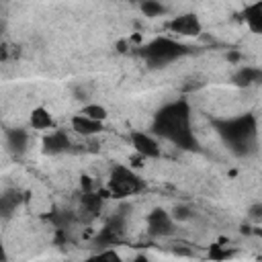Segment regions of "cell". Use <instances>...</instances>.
Here are the masks:
<instances>
[{
  "instance_id": "9a60e30c",
  "label": "cell",
  "mask_w": 262,
  "mask_h": 262,
  "mask_svg": "<svg viewBox=\"0 0 262 262\" xmlns=\"http://www.w3.org/2000/svg\"><path fill=\"white\" fill-rule=\"evenodd\" d=\"M102 207V196L98 192H86L82 194V211L88 213V217H96Z\"/></svg>"
},
{
  "instance_id": "44dd1931",
  "label": "cell",
  "mask_w": 262,
  "mask_h": 262,
  "mask_svg": "<svg viewBox=\"0 0 262 262\" xmlns=\"http://www.w3.org/2000/svg\"><path fill=\"white\" fill-rule=\"evenodd\" d=\"M6 258V254H4V248H2V242H0V260H4Z\"/></svg>"
},
{
  "instance_id": "d6986e66",
  "label": "cell",
  "mask_w": 262,
  "mask_h": 262,
  "mask_svg": "<svg viewBox=\"0 0 262 262\" xmlns=\"http://www.w3.org/2000/svg\"><path fill=\"white\" fill-rule=\"evenodd\" d=\"M170 215H172L174 221H178V219H188V217H190V211H188L186 207H176L174 213H170Z\"/></svg>"
},
{
  "instance_id": "5bb4252c",
  "label": "cell",
  "mask_w": 262,
  "mask_h": 262,
  "mask_svg": "<svg viewBox=\"0 0 262 262\" xmlns=\"http://www.w3.org/2000/svg\"><path fill=\"white\" fill-rule=\"evenodd\" d=\"M6 139H8V147L12 151L23 154L27 149V143H29V133L25 129H12V131H8Z\"/></svg>"
},
{
  "instance_id": "8fae6325",
  "label": "cell",
  "mask_w": 262,
  "mask_h": 262,
  "mask_svg": "<svg viewBox=\"0 0 262 262\" xmlns=\"http://www.w3.org/2000/svg\"><path fill=\"white\" fill-rule=\"evenodd\" d=\"M29 125L35 129V131H51L55 129V119L51 115L49 108L45 106H35L29 115Z\"/></svg>"
},
{
  "instance_id": "e0dca14e",
  "label": "cell",
  "mask_w": 262,
  "mask_h": 262,
  "mask_svg": "<svg viewBox=\"0 0 262 262\" xmlns=\"http://www.w3.org/2000/svg\"><path fill=\"white\" fill-rule=\"evenodd\" d=\"M258 80H260V70H256V68H242L233 76V82L239 84V86H246V84H252V82H258Z\"/></svg>"
},
{
  "instance_id": "2e32d148",
  "label": "cell",
  "mask_w": 262,
  "mask_h": 262,
  "mask_svg": "<svg viewBox=\"0 0 262 262\" xmlns=\"http://www.w3.org/2000/svg\"><path fill=\"white\" fill-rule=\"evenodd\" d=\"M80 113L86 115V117H90V119H94V121H100V123H104V121L108 119L106 108H104L102 104H98V102H88V104H84V106L80 108Z\"/></svg>"
},
{
  "instance_id": "4fadbf2b",
  "label": "cell",
  "mask_w": 262,
  "mask_h": 262,
  "mask_svg": "<svg viewBox=\"0 0 262 262\" xmlns=\"http://www.w3.org/2000/svg\"><path fill=\"white\" fill-rule=\"evenodd\" d=\"M18 203H20V194H18L16 190H6V192H2V194H0V217H2V219L12 217V213H14L16 207H18Z\"/></svg>"
},
{
  "instance_id": "52a82bcc",
  "label": "cell",
  "mask_w": 262,
  "mask_h": 262,
  "mask_svg": "<svg viewBox=\"0 0 262 262\" xmlns=\"http://www.w3.org/2000/svg\"><path fill=\"white\" fill-rule=\"evenodd\" d=\"M168 29L176 35H182V37H196L201 31H203V25L199 20L196 14L192 12H186V14H180V16H174L170 23H168Z\"/></svg>"
},
{
  "instance_id": "30bf717a",
  "label": "cell",
  "mask_w": 262,
  "mask_h": 262,
  "mask_svg": "<svg viewBox=\"0 0 262 262\" xmlns=\"http://www.w3.org/2000/svg\"><path fill=\"white\" fill-rule=\"evenodd\" d=\"M102 125H104V123L94 121V119H90V117H86V115H82V113H76V115L70 119L72 131L78 133V135H82V137L98 135V133L102 131Z\"/></svg>"
},
{
  "instance_id": "9c48e42d",
  "label": "cell",
  "mask_w": 262,
  "mask_h": 262,
  "mask_svg": "<svg viewBox=\"0 0 262 262\" xmlns=\"http://www.w3.org/2000/svg\"><path fill=\"white\" fill-rule=\"evenodd\" d=\"M123 231H125L123 219L121 217H115V219H111L100 229V233L96 235V244L100 248H115L119 242H123Z\"/></svg>"
},
{
  "instance_id": "7a4b0ae2",
  "label": "cell",
  "mask_w": 262,
  "mask_h": 262,
  "mask_svg": "<svg viewBox=\"0 0 262 262\" xmlns=\"http://www.w3.org/2000/svg\"><path fill=\"white\" fill-rule=\"evenodd\" d=\"M217 131L225 139L227 145H231L235 151L244 154L256 139V119L252 115L233 117V119L217 123Z\"/></svg>"
},
{
  "instance_id": "ffe728a7",
  "label": "cell",
  "mask_w": 262,
  "mask_h": 262,
  "mask_svg": "<svg viewBox=\"0 0 262 262\" xmlns=\"http://www.w3.org/2000/svg\"><path fill=\"white\" fill-rule=\"evenodd\" d=\"M96 258H111V260H119V254L115 250H104V252H98Z\"/></svg>"
},
{
  "instance_id": "ac0fdd59",
  "label": "cell",
  "mask_w": 262,
  "mask_h": 262,
  "mask_svg": "<svg viewBox=\"0 0 262 262\" xmlns=\"http://www.w3.org/2000/svg\"><path fill=\"white\" fill-rule=\"evenodd\" d=\"M141 12L147 16H160L164 12V6L158 0H143L141 2Z\"/></svg>"
},
{
  "instance_id": "ba28073f",
  "label": "cell",
  "mask_w": 262,
  "mask_h": 262,
  "mask_svg": "<svg viewBox=\"0 0 262 262\" xmlns=\"http://www.w3.org/2000/svg\"><path fill=\"white\" fill-rule=\"evenodd\" d=\"M147 229L151 235L160 237V235H170L174 233V219L168 211L164 209H154L147 215Z\"/></svg>"
},
{
  "instance_id": "7c38bea8",
  "label": "cell",
  "mask_w": 262,
  "mask_h": 262,
  "mask_svg": "<svg viewBox=\"0 0 262 262\" xmlns=\"http://www.w3.org/2000/svg\"><path fill=\"white\" fill-rule=\"evenodd\" d=\"M244 20H246V25H248V29L252 33H260L262 31V2L260 0H256V2L246 6Z\"/></svg>"
},
{
  "instance_id": "6da1fadb",
  "label": "cell",
  "mask_w": 262,
  "mask_h": 262,
  "mask_svg": "<svg viewBox=\"0 0 262 262\" xmlns=\"http://www.w3.org/2000/svg\"><path fill=\"white\" fill-rule=\"evenodd\" d=\"M151 131L156 137H164L176 147L194 149L196 137L190 125V106L186 100H174L164 104L151 123Z\"/></svg>"
},
{
  "instance_id": "8992f818",
  "label": "cell",
  "mask_w": 262,
  "mask_h": 262,
  "mask_svg": "<svg viewBox=\"0 0 262 262\" xmlns=\"http://www.w3.org/2000/svg\"><path fill=\"white\" fill-rule=\"evenodd\" d=\"M70 145H72V141H70L68 133L63 129H57V127L51 129V131H47L45 137H43V141H41V149L47 156H59V154L68 151Z\"/></svg>"
},
{
  "instance_id": "3957f363",
  "label": "cell",
  "mask_w": 262,
  "mask_h": 262,
  "mask_svg": "<svg viewBox=\"0 0 262 262\" xmlns=\"http://www.w3.org/2000/svg\"><path fill=\"white\" fill-rule=\"evenodd\" d=\"M186 53V45H182L180 41L172 39V37H156L151 39L143 49L141 55L145 57L147 63H151L154 68L166 66L176 61L178 57H182Z\"/></svg>"
},
{
  "instance_id": "277c9868",
  "label": "cell",
  "mask_w": 262,
  "mask_h": 262,
  "mask_svg": "<svg viewBox=\"0 0 262 262\" xmlns=\"http://www.w3.org/2000/svg\"><path fill=\"white\" fill-rule=\"evenodd\" d=\"M145 188V182L141 180V176L123 166V164H117L113 166L111 174H108V180H106V192L113 194V196H133V194H139L141 190Z\"/></svg>"
},
{
  "instance_id": "5b68a950",
  "label": "cell",
  "mask_w": 262,
  "mask_h": 262,
  "mask_svg": "<svg viewBox=\"0 0 262 262\" xmlns=\"http://www.w3.org/2000/svg\"><path fill=\"white\" fill-rule=\"evenodd\" d=\"M129 141H131L133 149H135L141 158L151 160V158H160V156H162V147H160V143H158V139H156L154 133L133 131V133L129 135Z\"/></svg>"
}]
</instances>
